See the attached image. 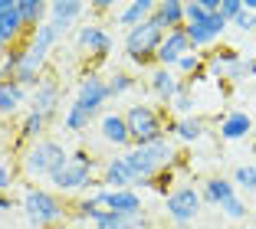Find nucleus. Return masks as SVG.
I'll use <instances>...</instances> for the list:
<instances>
[{
	"instance_id": "obj_1",
	"label": "nucleus",
	"mask_w": 256,
	"mask_h": 229,
	"mask_svg": "<svg viewBox=\"0 0 256 229\" xmlns=\"http://www.w3.org/2000/svg\"><path fill=\"white\" fill-rule=\"evenodd\" d=\"M98 170H102V157L92 154V151H86V148H72L66 167L56 170L53 177H50V190L62 193V197L89 193V184L98 177Z\"/></svg>"
},
{
	"instance_id": "obj_2",
	"label": "nucleus",
	"mask_w": 256,
	"mask_h": 229,
	"mask_svg": "<svg viewBox=\"0 0 256 229\" xmlns=\"http://www.w3.org/2000/svg\"><path fill=\"white\" fill-rule=\"evenodd\" d=\"M20 210L30 223V229H50L56 223H66L69 220V207L62 203L60 193H53L50 187H40V184H26L20 193Z\"/></svg>"
},
{
	"instance_id": "obj_3",
	"label": "nucleus",
	"mask_w": 256,
	"mask_h": 229,
	"mask_svg": "<svg viewBox=\"0 0 256 229\" xmlns=\"http://www.w3.org/2000/svg\"><path fill=\"white\" fill-rule=\"evenodd\" d=\"M125 161L138 174V180H151L158 174H164V170L178 167L181 154H178V144L164 134V138L151 141V144H135L132 151H125Z\"/></svg>"
},
{
	"instance_id": "obj_4",
	"label": "nucleus",
	"mask_w": 256,
	"mask_h": 229,
	"mask_svg": "<svg viewBox=\"0 0 256 229\" xmlns=\"http://www.w3.org/2000/svg\"><path fill=\"white\" fill-rule=\"evenodd\" d=\"M16 161H20L23 177H30V180H46V184H50V177H53L56 170L66 167L69 148L62 144V141H56V138H43V141H33V144H26V148H23V154L16 157Z\"/></svg>"
},
{
	"instance_id": "obj_5",
	"label": "nucleus",
	"mask_w": 256,
	"mask_h": 229,
	"mask_svg": "<svg viewBox=\"0 0 256 229\" xmlns=\"http://www.w3.org/2000/svg\"><path fill=\"white\" fill-rule=\"evenodd\" d=\"M168 115L154 102H135L125 108V125L132 134V144H151L168 134Z\"/></svg>"
},
{
	"instance_id": "obj_6",
	"label": "nucleus",
	"mask_w": 256,
	"mask_h": 229,
	"mask_svg": "<svg viewBox=\"0 0 256 229\" xmlns=\"http://www.w3.org/2000/svg\"><path fill=\"white\" fill-rule=\"evenodd\" d=\"M164 30L154 20H144L142 26L125 33V59L135 69H154V52H158Z\"/></svg>"
},
{
	"instance_id": "obj_7",
	"label": "nucleus",
	"mask_w": 256,
	"mask_h": 229,
	"mask_svg": "<svg viewBox=\"0 0 256 229\" xmlns=\"http://www.w3.org/2000/svg\"><path fill=\"white\" fill-rule=\"evenodd\" d=\"M112 102L108 98V82L106 75L98 72V69H89V72L79 79V85H76V95H72V105L76 108L89 111L92 118H102V108Z\"/></svg>"
},
{
	"instance_id": "obj_8",
	"label": "nucleus",
	"mask_w": 256,
	"mask_h": 229,
	"mask_svg": "<svg viewBox=\"0 0 256 229\" xmlns=\"http://www.w3.org/2000/svg\"><path fill=\"white\" fill-rule=\"evenodd\" d=\"M204 210V200H200V190L190 184H181L174 187L171 193L164 197V213L171 223H178V226H188V223H194L197 216H200Z\"/></svg>"
},
{
	"instance_id": "obj_9",
	"label": "nucleus",
	"mask_w": 256,
	"mask_h": 229,
	"mask_svg": "<svg viewBox=\"0 0 256 229\" xmlns=\"http://www.w3.org/2000/svg\"><path fill=\"white\" fill-rule=\"evenodd\" d=\"M144 85H148V95L154 98V105H158V108H168V105L181 95V92H190L188 82L174 75V69H161V66L148 69V75H144Z\"/></svg>"
},
{
	"instance_id": "obj_10",
	"label": "nucleus",
	"mask_w": 256,
	"mask_h": 229,
	"mask_svg": "<svg viewBox=\"0 0 256 229\" xmlns=\"http://www.w3.org/2000/svg\"><path fill=\"white\" fill-rule=\"evenodd\" d=\"M230 30V23L224 20L220 13H210L204 16L200 23H184V33H188L190 46H194V52H210L214 46L220 43V36Z\"/></svg>"
},
{
	"instance_id": "obj_11",
	"label": "nucleus",
	"mask_w": 256,
	"mask_h": 229,
	"mask_svg": "<svg viewBox=\"0 0 256 229\" xmlns=\"http://www.w3.org/2000/svg\"><path fill=\"white\" fill-rule=\"evenodd\" d=\"M76 49L82 52V56H92V59H106L108 52H112V33L102 26V23H82L72 36Z\"/></svg>"
},
{
	"instance_id": "obj_12",
	"label": "nucleus",
	"mask_w": 256,
	"mask_h": 229,
	"mask_svg": "<svg viewBox=\"0 0 256 229\" xmlns=\"http://www.w3.org/2000/svg\"><path fill=\"white\" fill-rule=\"evenodd\" d=\"M98 180H102V187H106V190H135V187L142 184V180H138V174L128 167L125 154H115V157H108V161H102Z\"/></svg>"
},
{
	"instance_id": "obj_13",
	"label": "nucleus",
	"mask_w": 256,
	"mask_h": 229,
	"mask_svg": "<svg viewBox=\"0 0 256 229\" xmlns=\"http://www.w3.org/2000/svg\"><path fill=\"white\" fill-rule=\"evenodd\" d=\"M26 108H30V111H40V115H46V118L53 121L56 111L62 108V85H60V79L46 75L36 89L30 92V105H26Z\"/></svg>"
},
{
	"instance_id": "obj_14",
	"label": "nucleus",
	"mask_w": 256,
	"mask_h": 229,
	"mask_svg": "<svg viewBox=\"0 0 256 229\" xmlns=\"http://www.w3.org/2000/svg\"><path fill=\"white\" fill-rule=\"evenodd\" d=\"M86 13H89V3H82V0H53L50 3V23L60 30V36L72 33V26L79 30Z\"/></svg>"
},
{
	"instance_id": "obj_15",
	"label": "nucleus",
	"mask_w": 256,
	"mask_h": 229,
	"mask_svg": "<svg viewBox=\"0 0 256 229\" xmlns=\"http://www.w3.org/2000/svg\"><path fill=\"white\" fill-rule=\"evenodd\" d=\"M188 52H194V46H190V39H188V33H184V26H181V30H171V33H164V39H161L158 52H154V66L174 69V66H178V59H184Z\"/></svg>"
},
{
	"instance_id": "obj_16",
	"label": "nucleus",
	"mask_w": 256,
	"mask_h": 229,
	"mask_svg": "<svg viewBox=\"0 0 256 229\" xmlns=\"http://www.w3.org/2000/svg\"><path fill=\"white\" fill-rule=\"evenodd\" d=\"M207 131H210V125H207V118H200V115H188V118H171L168 121V138H171L174 144H197V141L207 138Z\"/></svg>"
},
{
	"instance_id": "obj_17",
	"label": "nucleus",
	"mask_w": 256,
	"mask_h": 229,
	"mask_svg": "<svg viewBox=\"0 0 256 229\" xmlns=\"http://www.w3.org/2000/svg\"><path fill=\"white\" fill-rule=\"evenodd\" d=\"M98 138L106 141V144H112V148H118L122 154L135 148L132 134H128V125H125V115H118V111H106L98 118Z\"/></svg>"
},
{
	"instance_id": "obj_18",
	"label": "nucleus",
	"mask_w": 256,
	"mask_h": 229,
	"mask_svg": "<svg viewBox=\"0 0 256 229\" xmlns=\"http://www.w3.org/2000/svg\"><path fill=\"white\" fill-rule=\"evenodd\" d=\"M0 36L7 39L10 46H20L26 39V26L20 20L16 0H0Z\"/></svg>"
},
{
	"instance_id": "obj_19",
	"label": "nucleus",
	"mask_w": 256,
	"mask_h": 229,
	"mask_svg": "<svg viewBox=\"0 0 256 229\" xmlns=\"http://www.w3.org/2000/svg\"><path fill=\"white\" fill-rule=\"evenodd\" d=\"M151 13H154V0H132V3H118L115 23L128 33V30H135V26H142L144 20H151Z\"/></svg>"
},
{
	"instance_id": "obj_20",
	"label": "nucleus",
	"mask_w": 256,
	"mask_h": 229,
	"mask_svg": "<svg viewBox=\"0 0 256 229\" xmlns=\"http://www.w3.org/2000/svg\"><path fill=\"white\" fill-rule=\"evenodd\" d=\"M106 210L122 216H142L144 213V200L138 190H106Z\"/></svg>"
},
{
	"instance_id": "obj_21",
	"label": "nucleus",
	"mask_w": 256,
	"mask_h": 229,
	"mask_svg": "<svg viewBox=\"0 0 256 229\" xmlns=\"http://www.w3.org/2000/svg\"><path fill=\"white\" fill-rule=\"evenodd\" d=\"M220 141L226 144H234V141H243L253 134V118H250L246 111H226L224 118H220V128H217Z\"/></svg>"
},
{
	"instance_id": "obj_22",
	"label": "nucleus",
	"mask_w": 256,
	"mask_h": 229,
	"mask_svg": "<svg viewBox=\"0 0 256 229\" xmlns=\"http://www.w3.org/2000/svg\"><path fill=\"white\" fill-rule=\"evenodd\" d=\"M151 20L158 23L164 33L181 30L184 26V0H154V13Z\"/></svg>"
},
{
	"instance_id": "obj_23",
	"label": "nucleus",
	"mask_w": 256,
	"mask_h": 229,
	"mask_svg": "<svg viewBox=\"0 0 256 229\" xmlns=\"http://www.w3.org/2000/svg\"><path fill=\"white\" fill-rule=\"evenodd\" d=\"M30 105V92L20 89L14 79L10 82H0V118H14L20 108Z\"/></svg>"
},
{
	"instance_id": "obj_24",
	"label": "nucleus",
	"mask_w": 256,
	"mask_h": 229,
	"mask_svg": "<svg viewBox=\"0 0 256 229\" xmlns=\"http://www.w3.org/2000/svg\"><path fill=\"white\" fill-rule=\"evenodd\" d=\"M46 128H50V118H46V115H40V111H30V108H26L20 128H16V141H20L23 148H26V144H33V141H43V138H50V134H46Z\"/></svg>"
},
{
	"instance_id": "obj_25",
	"label": "nucleus",
	"mask_w": 256,
	"mask_h": 229,
	"mask_svg": "<svg viewBox=\"0 0 256 229\" xmlns=\"http://www.w3.org/2000/svg\"><path fill=\"white\" fill-rule=\"evenodd\" d=\"M236 197V187L230 177H207L204 180V190H200V200L207 207H224L226 200Z\"/></svg>"
},
{
	"instance_id": "obj_26",
	"label": "nucleus",
	"mask_w": 256,
	"mask_h": 229,
	"mask_svg": "<svg viewBox=\"0 0 256 229\" xmlns=\"http://www.w3.org/2000/svg\"><path fill=\"white\" fill-rule=\"evenodd\" d=\"M92 229H148V213L142 216H122V213H102L96 223H92Z\"/></svg>"
},
{
	"instance_id": "obj_27",
	"label": "nucleus",
	"mask_w": 256,
	"mask_h": 229,
	"mask_svg": "<svg viewBox=\"0 0 256 229\" xmlns=\"http://www.w3.org/2000/svg\"><path fill=\"white\" fill-rule=\"evenodd\" d=\"M16 10H20V20L26 26V33L50 20V3H43V0H16Z\"/></svg>"
},
{
	"instance_id": "obj_28",
	"label": "nucleus",
	"mask_w": 256,
	"mask_h": 229,
	"mask_svg": "<svg viewBox=\"0 0 256 229\" xmlns=\"http://www.w3.org/2000/svg\"><path fill=\"white\" fill-rule=\"evenodd\" d=\"M98 118H92L89 111H82V108H76L72 102L66 105V111H62V128H66L69 134H86L92 125H96Z\"/></svg>"
},
{
	"instance_id": "obj_29",
	"label": "nucleus",
	"mask_w": 256,
	"mask_h": 229,
	"mask_svg": "<svg viewBox=\"0 0 256 229\" xmlns=\"http://www.w3.org/2000/svg\"><path fill=\"white\" fill-rule=\"evenodd\" d=\"M210 13H220V0H184V23H200Z\"/></svg>"
},
{
	"instance_id": "obj_30",
	"label": "nucleus",
	"mask_w": 256,
	"mask_h": 229,
	"mask_svg": "<svg viewBox=\"0 0 256 229\" xmlns=\"http://www.w3.org/2000/svg\"><path fill=\"white\" fill-rule=\"evenodd\" d=\"M106 82H108V98L128 95V92H135V89H138V75L125 72V69H118V72L106 75Z\"/></svg>"
},
{
	"instance_id": "obj_31",
	"label": "nucleus",
	"mask_w": 256,
	"mask_h": 229,
	"mask_svg": "<svg viewBox=\"0 0 256 229\" xmlns=\"http://www.w3.org/2000/svg\"><path fill=\"white\" fill-rule=\"evenodd\" d=\"M26 39H30V43H36V46H43V49H50V52H53V49H56V43H60L62 36H60V30H56L53 23L46 20V23H40L36 30H30V33H26Z\"/></svg>"
},
{
	"instance_id": "obj_32",
	"label": "nucleus",
	"mask_w": 256,
	"mask_h": 229,
	"mask_svg": "<svg viewBox=\"0 0 256 229\" xmlns=\"http://www.w3.org/2000/svg\"><path fill=\"white\" fill-rule=\"evenodd\" d=\"M230 180H234L236 190H250V193H256V164H236L234 174H230Z\"/></svg>"
},
{
	"instance_id": "obj_33",
	"label": "nucleus",
	"mask_w": 256,
	"mask_h": 229,
	"mask_svg": "<svg viewBox=\"0 0 256 229\" xmlns=\"http://www.w3.org/2000/svg\"><path fill=\"white\" fill-rule=\"evenodd\" d=\"M194 105H197L194 95H190V92H181V95L168 105V111H171V118H188V115H194Z\"/></svg>"
},
{
	"instance_id": "obj_34",
	"label": "nucleus",
	"mask_w": 256,
	"mask_h": 229,
	"mask_svg": "<svg viewBox=\"0 0 256 229\" xmlns=\"http://www.w3.org/2000/svg\"><path fill=\"white\" fill-rule=\"evenodd\" d=\"M220 210H224V216H226V220H234V223H243V220H246V216H250V207H246V203H243L240 197L226 200V203H224V207H220Z\"/></svg>"
},
{
	"instance_id": "obj_35",
	"label": "nucleus",
	"mask_w": 256,
	"mask_h": 229,
	"mask_svg": "<svg viewBox=\"0 0 256 229\" xmlns=\"http://www.w3.org/2000/svg\"><path fill=\"white\" fill-rule=\"evenodd\" d=\"M240 13H243V0H220V16L226 23H234Z\"/></svg>"
},
{
	"instance_id": "obj_36",
	"label": "nucleus",
	"mask_w": 256,
	"mask_h": 229,
	"mask_svg": "<svg viewBox=\"0 0 256 229\" xmlns=\"http://www.w3.org/2000/svg\"><path fill=\"white\" fill-rule=\"evenodd\" d=\"M230 26H234V30H240V33H256V13H250V10L243 7V13L236 16Z\"/></svg>"
},
{
	"instance_id": "obj_37",
	"label": "nucleus",
	"mask_w": 256,
	"mask_h": 229,
	"mask_svg": "<svg viewBox=\"0 0 256 229\" xmlns=\"http://www.w3.org/2000/svg\"><path fill=\"white\" fill-rule=\"evenodd\" d=\"M14 167L10 164H0V193H10V187H14Z\"/></svg>"
},
{
	"instance_id": "obj_38",
	"label": "nucleus",
	"mask_w": 256,
	"mask_h": 229,
	"mask_svg": "<svg viewBox=\"0 0 256 229\" xmlns=\"http://www.w3.org/2000/svg\"><path fill=\"white\" fill-rule=\"evenodd\" d=\"M16 207H20V200H16L14 193H0V216H7V213H14Z\"/></svg>"
},
{
	"instance_id": "obj_39",
	"label": "nucleus",
	"mask_w": 256,
	"mask_h": 229,
	"mask_svg": "<svg viewBox=\"0 0 256 229\" xmlns=\"http://www.w3.org/2000/svg\"><path fill=\"white\" fill-rule=\"evenodd\" d=\"M243 75H246V79H256V59H243Z\"/></svg>"
},
{
	"instance_id": "obj_40",
	"label": "nucleus",
	"mask_w": 256,
	"mask_h": 229,
	"mask_svg": "<svg viewBox=\"0 0 256 229\" xmlns=\"http://www.w3.org/2000/svg\"><path fill=\"white\" fill-rule=\"evenodd\" d=\"M50 229H76V223L66 220V223H56V226H50Z\"/></svg>"
},
{
	"instance_id": "obj_41",
	"label": "nucleus",
	"mask_w": 256,
	"mask_h": 229,
	"mask_svg": "<svg viewBox=\"0 0 256 229\" xmlns=\"http://www.w3.org/2000/svg\"><path fill=\"white\" fill-rule=\"evenodd\" d=\"M7 52H10V43H7L4 36H0V56H7Z\"/></svg>"
},
{
	"instance_id": "obj_42",
	"label": "nucleus",
	"mask_w": 256,
	"mask_h": 229,
	"mask_svg": "<svg viewBox=\"0 0 256 229\" xmlns=\"http://www.w3.org/2000/svg\"><path fill=\"white\" fill-rule=\"evenodd\" d=\"M253 141H256V121H253Z\"/></svg>"
},
{
	"instance_id": "obj_43",
	"label": "nucleus",
	"mask_w": 256,
	"mask_h": 229,
	"mask_svg": "<svg viewBox=\"0 0 256 229\" xmlns=\"http://www.w3.org/2000/svg\"><path fill=\"white\" fill-rule=\"evenodd\" d=\"M243 229H250V226H243Z\"/></svg>"
}]
</instances>
